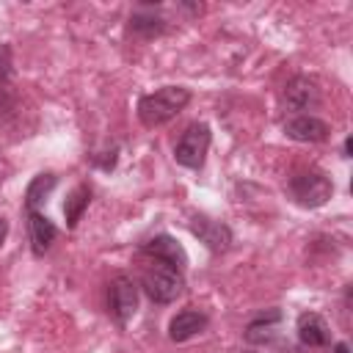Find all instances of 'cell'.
<instances>
[{
	"label": "cell",
	"mask_w": 353,
	"mask_h": 353,
	"mask_svg": "<svg viewBox=\"0 0 353 353\" xmlns=\"http://www.w3.org/2000/svg\"><path fill=\"white\" fill-rule=\"evenodd\" d=\"M190 102V91L182 85H163L138 102V119L143 127H160L171 121L185 105Z\"/></svg>",
	"instance_id": "cell-1"
},
{
	"label": "cell",
	"mask_w": 353,
	"mask_h": 353,
	"mask_svg": "<svg viewBox=\"0 0 353 353\" xmlns=\"http://www.w3.org/2000/svg\"><path fill=\"white\" fill-rule=\"evenodd\" d=\"M141 287L154 303H171L182 295V276L163 262H152L141 276Z\"/></svg>",
	"instance_id": "cell-2"
},
{
	"label": "cell",
	"mask_w": 353,
	"mask_h": 353,
	"mask_svg": "<svg viewBox=\"0 0 353 353\" xmlns=\"http://www.w3.org/2000/svg\"><path fill=\"white\" fill-rule=\"evenodd\" d=\"M287 190H290V196H292L301 207H323V204L331 199L334 185H331V179H328L325 174H320V171H301V174H295V176L290 179Z\"/></svg>",
	"instance_id": "cell-3"
},
{
	"label": "cell",
	"mask_w": 353,
	"mask_h": 353,
	"mask_svg": "<svg viewBox=\"0 0 353 353\" xmlns=\"http://www.w3.org/2000/svg\"><path fill=\"white\" fill-rule=\"evenodd\" d=\"M210 127L204 124V121H196V124H190L185 132H182V138L176 141V146H174V157H176V163L179 165H185V168H201L204 165V157H207V149H210Z\"/></svg>",
	"instance_id": "cell-4"
},
{
	"label": "cell",
	"mask_w": 353,
	"mask_h": 353,
	"mask_svg": "<svg viewBox=\"0 0 353 353\" xmlns=\"http://www.w3.org/2000/svg\"><path fill=\"white\" fill-rule=\"evenodd\" d=\"M320 102V88L314 80L309 77H292L287 83V91H284V108L295 116H303L306 110L317 108Z\"/></svg>",
	"instance_id": "cell-5"
},
{
	"label": "cell",
	"mask_w": 353,
	"mask_h": 353,
	"mask_svg": "<svg viewBox=\"0 0 353 353\" xmlns=\"http://www.w3.org/2000/svg\"><path fill=\"white\" fill-rule=\"evenodd\" d=\"M138 309V287L127 276H116L110 284V314L124 325Z\"/></svg>",
	"instance_id": "cell-6"
},
{
	"label": "cell",
	"mask_w": 353,
	"mask_h": 353,
	"mask_svg": "<svg viewBox=\"0 0 353 353\" xmlns=\"http://www.w3.org/2000/svg\"><path fill=\"white\" fill-rule=\"evenodd\" d=\"M190 232L210 248V251H226L229 248V243H232V232H229V226L226 223H218V221H212V218H207V215H193L190 218Z\"/></svg>",
	"instance_id": "cell-7"
},
{
	"label": "cell",
	"mask_w": 353,
	"mask_h": 353,
	"mask_svg": "<svg viewBox=\"0 0 353 353\" xmlns=\"http://www.w3.org/2000/svg\"><path fill=\"white\" fill-rule=\"evenodd\" d=\"M143 254H149L154 262H163L174 270H182L188 265V254L185 248L171 237V234H157L149 243H143Z\"/></svg>",
	"instance_id": "cell-8"
},
{
	"label": "cell",
	"mask_w": 353,
	"mask_h": 353,
	"mask_svg": "<svg viewBox=\"0 0 353 353\" xmlns=\"http://www.w3.org/2000/svg\"><path fill=\"white\" fill-rule=\"evenodd\" d=\"M284 132L292 138V141H301V143H320L328 138V124L317 116H292L284 121Z\"/></svg>",
	"instance_id": "cell-9"
},
{
	"label": "cell",
	"mask_w": 353,
	"mask_h": 353,
	"mask_svg": "<svg viewBox=\"0 0 353 353\" xmlns=\"http://www.w3.org/2000/svg\"><path fill=\"white\" fill-rule=\"evenodd\" d=\"M204 328H207V314H201V312H196V309H185V312H179V314L171 317V323H168V336H171L174 342H188V339H193L196 334H201Z\"/></svg>",
	"instance_id": "cell-10"
},
{
	"label": "cell",
	"mask_w": 353,
	"mask_h": 353,
	"mask_svg": "<svg viewBox=\"0 0 353 353\" xmlns=\"http://www.w3.org/2000/svg\"><path fill=\"white\" fill-rule=\"evenodd\" d=\"M295 331H298L301 345H306V347H323V345H328V339H331L325 320H323L320 314H314V312H303V314L298 317Z\"/></svg>",
	"instance_id": "cell-11"
},
{
	"label": "cell",
	"mask_w": 353,
	"mask_h": 353,
	"mask_svg": "<svg viewBox=\"0 0 353 353\" xmlns=\"http://www.w3.org/2000/svg\"><path fill=\"white\" fill-rule=\"evenodd\" d=\"M28 229H30V245H33V254L41 256V254L52 245L58 229H55V223H52L47 215H41L39 210H36V212H28Z\"/></svg>",
	"instance_id": "cell-12"
},
{
	"label": "cell",
	"mask_w": 353,
	"mask_h": 353,
	"mask_svg": "<svg viewBox=\"0 0 353 353\" xmlns=\"http://www.w3.org/2000/svg\"><path fill=\"white\" fill-rule=\"evenodd\" d=\"M279 323H281V312H279V309H270L268 314H262L259 320H254V323L245 328V339H248L251 345H265V342H270V339L276 336Z\"/></svg>",
	"instance_id": "cell-13"
},
{
	"label": "cell",
	"mask_w": 353,
	"mask_h": 353,
	"mask_svg": "<svg viewBox=\"0 0 353 353\" xmlns=\"http://www.w3.org/2000/svg\"><path fill=\"white\" fill-rule=\"evenodd\" d=\"M88 201H91V190H88V185H77V188L66 196V201H63L66 226H77V221L83 218V212H85Z\"/></svg>",
	"instance_id": "cell-14"
},
{
	"label": "cell",
	"mask_w": 353,
	"mask_h": 353,
	"mask_svg": "<svg viewBox=\"0 0 353 353\" xmlns=\"http://www.w3.org/2000/svg\"><path fill=\"white\" fill-rule=\"evenodd\" d=\"M55 176L52 174H39V176H33V182L28 185V190H25V207H28V212H36V207L50 196V190L55 188Z\"/></svg>",
	"instance_id": "cell-15"
},
{
	"label": "cell",
	"mask_w": 353,
	"mask_h": 353,
	"mask_svg": "<svg viewBox=\"0 0 353 353\" xmlns=\"http://www.w3.org/2000/svg\"><path fill=\"white\" fill-rule=\"evenodd\" d=\"M130 30H132V33H141V36H146V39H152V36H160V33L165 30V22H163V19H154V17L135 14V17L130 19Z\"/></svg>",
	"instance_id": "cell-16"
},
{
	"label": "cell",
	"mask_w": 353,
	"mask_h": 353,
	"mask_svg": "<svg viewBox=\"0 0 353 353\" xmlns=\"http://www.w3.org/2000/svg\"><path fill=\"white\" fill-rule=\"evenodd\" d=\"M6 234H8V221H6V218H0V245H3Z\"/></svg>",
	"instance_id": "cell-17"
},
{
	"label": "cell",
	"mask_w": 353,
	"mask_h": 353,
	"mask_svg": "<svg viewBox=\"0 0 353 353\" xmlns=\"http://www.w3.org/2000/svg\"><path fill=\"white\" fill-rule=\"evenodd\" d=\"M334 353H350V347H347L345 342H336V347H334Z\"/></svg>",
	"instance_id": "cell-18"
},
{
	"label": "cell",
	"mask_w": 353,
	"mask_h": 353,
	"mask_svg": "<svg viewBox=\"0 0 353 353\" xmlns=\"http://www.w3.org/2000/svg\"><path fill=\"white\" fill-rule=\"evenodd\" d=\"M342 152H345V157H350V138H345V146H342Z\"/></svg>",
	"instance_id": "cell-19"
}]
</instances>
